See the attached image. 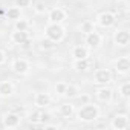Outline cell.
I'll return each mask as SVG.
<instances>
[{"instance_id": "obj_1", "label": "cell", "mask_w": 130, "mask_h": 130, "mask_svg": "<svg viewBox=\"0 0 130 130\" xmlns=\"http://www.w3.org/2000/svg\"><path fill=\"white\" fill-rule=\"evenodd\" d=\"M46 34H47V38H51L52 41H58L63 37V28L58 23H52L51 26L46 28Z\"/></svg>"}, {"instance_id": "obj_2", "label": "cell", "mask_w": 130, "mask_h": 130, "mask_svg": "<svg viewBox=\"0 0 130 130\" xmlns=\"http://www.w3.org/2000/svg\"><path fill=\"white\" fill-rule=\"evenodd\" d=\"M78 116H80L83 121H92V119H95V118L98 116V109H96L95 106H84V107L80 110Z\"/></svg>"}, {"instance_id": "obj_3", "label": "cell", "mask_w": 130, "mask_h": 130, "mask_svg": "<svg viewBox=\"0 0 130 130\" xmlns=\"http://www.w3.org/2000/svg\"><path fill=\"white\" fill-rule=\"evenodd\" d=\"M115 23V17H113V14H110V12H104V14H101V17H100V25L101 26H110V25H113Z\"/></svg>"}, {"instance_id": "obj_4", "label": "cell", "mask_w": 130, "mask_h": 130, "mask_svg": "<svg viewBox=\"0 0 130 130\" xmlns=\"http://www.w3.org/2000/svg\"><path fill=\"white\" fill-rule=\"evenodd\" d=\"M128 40H130V35H128V32H125V31H119V32L115 35V41H116L118 44H121V46H125V44L128 43Z\"/></svg>"}, {"instance_id": "obj_5", "label": "cell", "mask_w": 130, "mask_h": 130, "mask_svg": "<svg viewBox=\"0 0 130 130\" xmlns=\"http://www.w3.org/2000/svg\"><path fill=\"white\" fill-rule=\"evenodd\" d=\"M116 69H118L119 72H127V71L130 69V61H128L127 57H122V58H119V60L116 61Z\"/></svg>"}, {"instance_id": "obj_6", "label": "cell", "mask_w": 130, "mask_h": 130, "mask_svg": "<svg viewBox=\"0 0 130 130\" xmlns=\"http://www.w3.org/2000/svg\"><path fill=\"white\" fill-rule=\"evenodd\" d=\"M86 41H87V44L89 46H92V47H96L98 44H100V41H101V37L96 34V32H89V35H87V38H86Z\"/></svg>"}, {"instance_id": "obj_7", "label": "cell", "mask_w": 130, "mask_h": 130, "mask_svg": "<svg viewBox=\"0 0 130 130\" xmlns=\"http://www.w3.org/2000/svg\"><path fill=\"white\" fill-rule=\"evenodd\" d=\"M63 19H64V12H63L61 9H54V11L51 12V15H49V20H51L52 23H60Z\"/></svg>"}, {"instance_id": "obj_8", "label": "cell", "mask_w": 130, "mask_h": 130, "mask_svg": "<svg viewBox=\"0 0 130 130\" xmlns=\"http://www.w3.org/2000/svg\"><path fill=\"white\" fill-rule=\"evenodd\" d=\"M11 93H12V86H11V83H8V81L0 83V95H2V96H9Z\"/></svg>"}, {"instance_id": "obj_9", "label": "cell", "mask_w": 130, "mask_h": 130, "mask_svg": "<svg viewBox=\"0 0 130 130\" xmlns=\"http://www.w3.org/2000/svg\"><path fill=\"white\" fill-rule=\"evenodd\" d=\"M96 81L98 83H109L110 81V72L103 69V71H98L96 72Z\"/></svg>"}, {"instance_id": "obj_10", "label": "cell", "mask_w": 130, "mask_h": 130, "mask_svg": "<svg viewBox=\"0 0 130 130\" xmlns=\"http://www.w3.org/2000/svg\"><path fill=\"white\" fill-rule=\"evenodd\" d=\"M35 103H37V106H40V107H44V106H49V103H51V98H49V95H47V93H38V95H37V100H35Z\"/></svg>"}, {"instance_id": "obj_11", "label": "cell", "mask_w": 130, "mask_h": 130, "mask_svg": "<svg viewBox=\"0 0 130 130\" xmlns=\"http://www.w3.org/2000/svg\"><path fill=\"white\" fill-rule=\"evenodd\" d=\"M14 71L19 72V74H25V72L28 71V63H26L25 60H17V61L14 63Z\"/></svg>"}, {"instance_id": "obj_12", "label": "cell", "mask_w": 130, "mask_h": 130, "mask_svg": "<svg viewBox=\"0 0 130 130\" xmlns=\"http://www.w3.org/2000/svg\"><path fill=\"white\" fill-rule=\"evenodd\" d=\"M125 125H127V119H125V116H116L115 119H113V127L115 128H118V130H121V128H125Z\"/></svg>"}, {"instance_id": "obj_13", "label": "cell", "mask_w": 130, "mask_h": 130, "mask_svg": "<svg viewBox=\"0 0 130 130\" xmlns=\"http://www.w3.org/2000/svg\"><path fill=\"white\" fill-rule=\"evenodd\" d=\"M17 124H19V116H17V115L11 113V115H8V116L5 118V125H6V127H15Z\"/></svg>"}, {"instance_id": "obj_14", "label": "cell", "mask_w": 130, "mask_h": 130, "mask_svg": "<svg viewBox=\"0 0 130 130\" xmlns=\"http://www.w3.org/2000/svg\"><path fill=\"white\" fill-rule=\"evenodd\" d=\"M26 38H28V34H26L25 31H17V32H14V35H12V40H14L15 43H19V44H22Z\"/></svg>"}, {"instance_id": "obj_15", "label": "cell", "mask_w": 130, "mask_h": 130, "mask_svg": "<svg viewBox=\"0 0 130 130\" xmlns=\"http://www.w3.org/2000/svg\"><path fill=\"white\" fill-rule=\"evenodd\" d=\"M74 57L77 58V60H83V58H87V49L86 47H75V51H74Z\"/></svg>"}, {"instance_id": "obj_16", "label": "cell", "mask_w": 130, "mask_h": 130, "mask_svg": "<svg viewBox=\"0 0 130 130\" xmlns=\"http://www.w3.org/2000/svg\"><path fill=\"white\" fill-rule=\"evenodd\" d=\"M110 96H112V92H110L109 89H101V90L98 92V98H100L101 101H107V100H110Z\"/></svg>"}, {"instance_id": "obj_17", "label": "cell", "mask_w": 130, "mask_h": 130, "mask_svg": "<svg viewBox=\"0 0 130 130\" xmlns=\"http://www.w3.org/2000/svg\"><path fill=\"white\" fill-rule=\"evenodd\" d=\"M72 112H74V107H72L71 104H63V106H61V115H64V116H71Z\"/></svg>"}, {"instance_id": "obj_18", "label": "cell", "mask_w": 130, "mask_h": 130, "mask_svg": "<svg viewBox=\"0 0 130 130\" xmlns=\"http://www.w3.org/2000/svg\"><path fill=\"white\" fill-rule=\"evenodd\" d=\"M87 66H89V64H87L86 58H83V60H78V61H77V64H75V68H77L78 71H86V69H87Z\"/></svg>"}, {"instance_id": "obj_19", "label": "cell", "mask_w": 130, "mask_h": 130, "mask_svg": "<svg viewBox=\"0 0 130 130\" xmlns=\"http://www.w3.org/2000/svg\"><path fill=\"white\" fill-rule=\"evenodd\" d=\"M77 93H78V89L74 86H68L66 90H64V95H68V96H75Z\"/></svg>"}, {"instance_id": "obj_20", "label": "cell", "mask_w": 130, "mask_h": 130, "mask_svg": "<svg viewBox=\"0 0 130 130\" xmlns=\"http://www.w3.org/2000/svg\"><path fill=\"white\" fill-rule=\"evenodd\" d=\"M8 17H9V19H12V20H17V19L20 17V12H19V9H17V8H12V9H9V11H8Z\"/></svg>"}, {"instance_id": "obj_21", "label": "cell", "mask_w": 130, "mask_h": 130, "mask_svg": "<svg viewBox=\"0 0 130 130\" xmlns=\"http://www.w3.org/2000/svg\"><path fill=\"white\" fill-rule=\"evenodd\" d=\"M51 47H54V41L51 38L41 40V49H51Z\"/></svg>"}, {"instance_id": "obj_22", "label": "cell", "mask_w": 130, "mask_h": 130, "mask_svg": "<svg viewBox=\"0 0 130 130\" xmlns=\"http://www.w3.org/2000/svg\"><path fill=\"white\" fill-rule=\"evenodd\" d=\"M15 28H17V31H26V28H28V23H26V22H23V20H20V22H17Z\"/></svg>"}, {"instance_id": "obj_23", "label": "cell", "mask_w": 130, "mask_h": 130, "mask_svg": "<svg viewBox=\"0 0 130 130\" xmlns=\"http://www.w3.org/2000/svg\"><path fill=\"white\" fill-rule=\"evenodd\" d=\"M121 90H122V95H124V96H128V95H130V84H128V83H125V84L122 86V89H121Z\"/></svg>"}, {"instance_id": "obj_24", "label": "cell", "mask_w": 130, "mask_h": 130, "mask_svg": "<svg viewBox=\"0 0 130 130\" xmlns=\"http://www.w3.org/2000/svg\"><path fill=\"white\" fill-rule=\"evenodd\" d=\"M40 116H41V112H34V113L31 115V121H32V122L40 121Z\"/></svg>"}, {"instance_id": "obj_25", "label": "cell", "mask_w": 130, "mask_h": 130, "mask_svg": "<svg viewBox=\"0 0 130 130\" xmlns=\"http://www.w3.org/2000/svg\"><path fill=\"white\" fill-rule=\"evenodd\" d=\"M66 87H68V86H66V84H63V83H61V84H57V92L64 95V90H66Z\"/></svg>"}, {"instance_id": "obj_26", "label": "cell", "mask_w": 130, "mask_h": 130, "mask_svg": "<svg viewBox=\"0 0 130 130\" xmlns=\"http://www.w3.org/2000/svg\"><path fill=\"white\" fill-rule=\"evenodd\" d=\"M29 5V0H17V6L20 8H26Z\"/></svg>"}, {"instance_id": "obj_27", "label": "cell", "mask_w": 130, "mask_h": 130, "mask_svg": "<svg viewBox=\"0 0 130 130\" xmlns=\"http://www.w3.org/2000/svg\"><path fill=\"white\" fill-rule=\"evenodd\" d=\"M83 29H84L86 32H92V26H90V23H84V25H83Z\"/></svg>"}, {"instance_id": "obj_28", "label": "cell", "mask_w": 130, "mask_h": 130, "mask_svg": "<svg viewBox=\"0 0 130 130\" xmlns=\"http://www.w3.org/2000/svg\"><path fill=\"white\" fill-rule=\"evenodd\" d=\"M49 118H51V116H49V113H41V116H40V121H43V122H44V121H47Z\"/></svg>"}, {"instance_id": "obj_29", "label": "cell", "mask_w": 130, "mask_h": 130, "mask_svg": "<svg viewBox=\"0 0 130 130\" xmlns=\"http://www.w3.org/2000/svg\"><path fill=\"white\" fill-rule=\"evenodd\" d=\"M43 9H44V8H43V5H41V3H38V5H37V11H40V12H41Z\"/></svg>"}, {"instance_id": "obj_30", "label": "cell", "mask_w": 130, "mask_h": 130, "mask_svg": "<svg viewBox=\"0 0 130 130\" xmlns=\"http://www.w3.org/2000/svg\"><path fill=\"white\" fill-rule=\"evenodd\" d=\"M3 60H5V55H3V52H2V51H0V63H2Z\"/></svg>"}]
</instances>
